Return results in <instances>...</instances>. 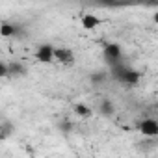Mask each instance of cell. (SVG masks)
<instances>
[{
    "label": "cell",
    "mask_w": 158,
    "mask_h": 158,
    "mask_svg": "<svg viewBox=\"0 0 158 158\" xmlns=\"http://www.w3.org/2000/svg\"><path fill=\"white\" fill-rule=\"evenodd\" d=\"M139 78H141L139 71L130 69V67H125V69H123V73L115 78V80H119V82H123V84H128V86H136V84L139 82Z\"/></svg>",
    "instance_id": "2"
},
{
    "label": "cell",
    "mask_w": 158,
    "mask_h": 158,
    "mask_svg": "<svg viewBox=\"0 0 158 158\" xmlns=\"http://www.w3.org/2000/svg\"><path fill=\"white\" fill-rule=\"evenodd\" d=\"M89 80H91V84H102V82L106 80V73H102V71H99V73H91Z\"/></svg>",
    "instance_id": "11"
},
{
    "label": "cell",
    "mask_w": 158,
    "mask_h": 158,
    "mask_svg": "<svg viewBox=\"0 0 158 158\" xmlns=\"http://www.w3.org/2000/svg\"><path fill=\"white\" fill-rule=\"evenodd\" d=\"M138 128H139V132H141L143 136H149V138L158 136V123H156V119H152V117L143 119V121L138 125Z\"/></svg>",
    "instance_id": "4"
},
{
    "label": "cell",
    "mask_w": 158,
    "mask_h": 158,
    "mask_svg": "<svg viewBox=\"0 0 158 158\" xmlns=\"http://www.w3.org/2000/svg\"><path fill=\"white\" fill-rule=\"evenodd\" d=\"M102 54H104V60H106L110 65L119 63V61H121V58H123V50H121V47H119L117 43H108V45L104 47Z\"/></svg>",
    "instance_id": "1"
},
{
    "label": "cell",
    "mask_w": 158,
    "mask_h": 158,
    "mask_svg": "<svg viewBox=\"0 0 158 158\" xmlns=\"http://www.w3.org/2000/svg\"><path fill=\"white\" fill-rule=\"evenodd\" d=\"M35 58L37 61L41 63H50L54 60V47L50 43H45V45H39V48L35 50Z\"/></svg>",
    "instance_id": "3"
},
{
    "label": "cell",
    "mask_w": 158,
    "mask_h": 158,
    "mask_svg": "<svg viewBox=\"0 0 158 158\" xmlns=\"http://www.w3.org/2000/svg\"><path fill=\"white\" fill-rule=\"evenodd\" d=\"M8 76V63L6 61H0V78Z\"/></svg>",
    "instance_id": "13"
},
{
    "label": "cell",
    "mask_w": 158,
    "mask_h": 158,
    "mask_svg": "<svg viewBox=\"0 0 158 158\" xmlns=\"http://www.w3.org/2000/svg\"><path fill=\"white\" fill-rule=\"evenodd\" d=\"M73 128V123L71 121H63V123H60V130L61 132H69Z\"/></svg>",
    "instance_id": "12"
},
{
    "label": "cell",
    "mask_w": 158,
    "mask_h": 158,
    "mask_svg": "<svg viewBox=\"0 0 158 158\" xmlns=\"http://www.w3.org/2000/svg\"><path fill=\"white\" fill-rule=\"evenodd\" d=\"M99 24H101V19L97 15H93V13H84L82 15V26L86 30H95Z\"/></svg>",
    "instance_id": "5"
},
{
    "label": "cell",
    "mask_w": 158,
    "mask_h": 158,
    "mask_svg": "<svg viewBox=\"0 0 158 158\" xmlns=\"http://www.w3.org/2000/svg\"><path fill=\"white\" fill-rule=\"evenodd\" d=\"M15 32H17V24L15 23H2L0 24V35L2 37H15Z\"/></svg>",
    "instance_id": "9"
},
{
    "label": "cell",
    "mask_w": 158,
    "mask_h": 158,
    "mask_svg": "<svg viewBox=\"0 0 158 158\" xmlns=\"http://www.w3.org/2000/svg\"><path fill=\"white\" fill-rule=\"evenodd\" d=\"M26 74V67L21 61H10L8 63V76H23Z\"/></svg>",
    "instance_id": "7"
},
{
    "label": "cell",
    "mask_w": 158,
    "mask_h": 158,
    "mask_svg": "<svg viewBox=\"0 0 158 158\" xmlns=\"http://www.w3.org/2000/svg\"><path fill=\"white\" fill-rule=\"evenodd\" d=\"M54 60L61 61V63H73V52L69 48H54Z\"/></svg>",
    "instance_id": "6"
},
{
    "label": "cell",
    "mask_w": 158,
    "mask_h": 158,
    "mask_svg": "<svg viewBox=\"0 0 158 158\" xmlns=\"http://www.w3.org/2000/svg\"><path fill=\"white\" fill-rule=\"evenodd\" d=\"M99 112H101L104 117H110V115L114 114V104H112L110 101H102L101 106H99Z\"/></svg>",
    "instance_id": "10"
},
{
    "label": "cell",
    "mask_w": 158,
    "mask_h": 158,
    "mask_svg": "<svg viewBox=\"0 0 158 158\" xmlns=\"http://www.w3.org/2000/svg\"><path fill=\"white\" fill-rule=\"evenodd\" d=\"M73 112H74L78 117H84V119H89V117L93 115V110H91L88 104H82V102L74 104V106H73Z\"/></svg>",
    "instance_id": "8"
}]
</instances>
